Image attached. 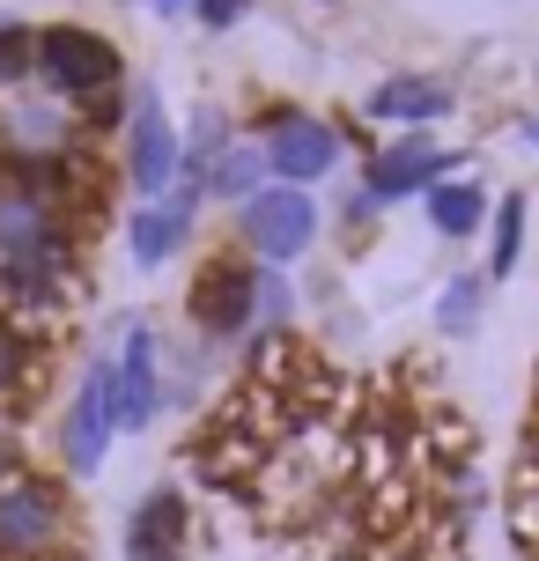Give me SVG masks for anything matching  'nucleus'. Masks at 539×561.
Wrapping results in <instances>:
<instances>
[{"label": "nucleus", "mask_w": 539, "mask_h": 561, "mask_svg": "<svg viewBox=\"0 0 539 561\" xmlns=\"http://www.w3.org/2000/svg\"><path fill=\"white\" fill-rule=\"evenodd\" d=\"M0 288L23 310H59L74 296V244L45 185H0Z\"/></svg>", "instance_id": "obj_1"}, {"label": "nucleus", "mask_w": 539, "mask_h": 561, "mask_svg": "<svg viewBox=\"0 0 539 561\" xmlns=\"http://www.w3.org/2000/svg\"><path fill=\"white\" fill-rule=\"evenodd\" d=\"M67 554V495L45 473L0 480V561H59Z\"/></svg>", "instance_id": "obj_2"}, {"label": "nucleus", "mask_w": 539, "mask_h": 561, "mask_svg": "<svg viewBox=\"0 0 539 561\" xmlns=\"http://www.w3.org/2000/svg\"><path fill=\"white\" fill-rule=\"evenodd\" d=\"M118 428H126V414H118V355H96L89 377H82V392H74V407H67V421H59L67 466H74V473H96Z\"/></svg>", "instance_id": "obj_3"}, {"label": "nucleus", "mask_w": 539, "mask_h": 561, "mask_svg": "<svg viewBox=\"0 0 539 561\" xmlns=\"http://www.w3.org/2000/svg\"><path fill=\"white\" fill-rule=\"evenodd\" d=\"M37 75H45L53 96H104L118 82V53H112V37H96V30L53 23L37 37Z\"/></svg>", "instance_id": "obj_4"}, {"label": "nucleus", "mask_w": 539, "mask_h": 561, "mask_svg": "<svg viewBox=\"0 0 539 561\" xmlns=\"http://www.w3.org/2000/svg\"><path fill=\"white\" fill-rule=\"evenodd\" d=\"M237 229H244V244H252L266 266H288V259L311 252V237H318V207H311V193H303V185H266L259 199H244Z\"/></svg>", "instance_id": "obj_5"}, {"label": "nucleus", "mask_w": 539, "mask_h": 561, "mask_svg": "<svg viewBox=\"0 0 539 561\" xmlns=\"http://www.w3.org/2000/svg\"><path fill=\"white\" fill-rule=\"evenodd\" d=\"M126 170H134V193L163 199L185 170V148H177V126L163 118V96H134V118H126Z\"/></svg>", "instance_id": "obj_6"}, {"label": "nucleus", "mask_w": 539, "mask_h": 561, "mask_svg": "<svg viewBox=\"0 0 539 561\" xmlns=\"http://www.w3.org/2000/svg\"><path fill=\"white\" fill-rule=\"evenodd\" d=\"M341 163V134L311 112H282L274 118V134H266V170L282 178V185H311L325 170Z\"/></svg>", "instance_id": "obj_7"}, {"label": "nucleus", "mask_w": 539, "mask_h": 561, "mask_svg": "<svg viewBox=\"0 0 539 561\" xmlns=\"http://www.w3.org/2000/svg\"><path fill=\"white\" fill-rule=\"evenodd\" d=\"M193 318H199V333H215V340H237V333H252L259 325V266H207L193 288Z\"/></svg>", "instance_id": "obj_8"}, {"label": "nucleus", "mask_w": 539, "mask_h": 561, "mask_svg": "<svg viewBox=\"0 0 539 561\" xmlns=\"http://www.w3.org/2000/svg\"><path fill=\"white\" fill-rule=\"evenodd\" d=\"M451 148H436L428 134H399L377 163H369V199L385 207V199H406V193H436L444 178H451Z\"/></svg>", "instance_id": "obj_9"}, {"label": "nucleus", "mask_w": 539, "mask_h": 561, "mask_svg": "<svg viewBox=\"0 0 539 561\" xmlns=\"http://www.w3.org/2000/svg\"><path fill=\"white\" fill-rule=\"evenodd\" d=\"M163 407V340L148 325H126V347H118V414L126 428H148Z\"/></svg>", "instance_id": "obj_10"}, {"label": "nucleus", "mask_w": 539, "mask_h": 561, "mask_svg": "<svg viewBox=\"0 0 539 561\" xmlns=\"http://www.w3.org/2000/svg\"><path fill=\"white\" fill-rule=\"evenodd\" d=\"M193 215H199V185H171L163 199H148L134 215V266H163L193 237Z\"/></svg>", "instance_id": "obj_11"}, {"label": "nucleus", "mask_w": 539, "mask_h": 561, "mask_svg": "<svg viewBox=\"0 0 539 561\" xmlns=\"http://www.w3.org/2000/svg\"><path fill=\"white\" fill-rule=\"evenodd\" d=\"M185 495L177 488H156L141 510H134V525H126V561H185Z\"/></svg>", "instance_id": "obj_12"}, {"label": "nucleus", "mask_w": 539, "mask_h": 561, "mask_svg": "<svg viewBox=\"0 0 539 561\" xmlns=\"http://www.w3.org/2000/svg\"><path fill=\"white\" fill-rule=\"evenodd\" d=\"M0 148L23 163H59L74 148V118L59 104H15V112H0Z\"/></svg>", "instance_id": "obj_13"}, {"label": "nucleus", "mask_w": 539, "mask_h": 561, "mask_svg": "<svg viewBox=\"0 0 539 561\" xmlns=\"http://www.w3.org/2000/svg\"><path fill=\"white\" fill-rule=\"evenodd\" d=\"M444 112H451V82H436V75H392L369 89V118H392V126H428Z\"/></svg>", "instance_id": "obj_14"}, {"label": "nucleus", "mask_w": 539, "mask_h": 561, "mask_svg": "<svg viewBox=\"0 0 539 561\" xmlns=\"http://www.w3.org/2000/svg\"><path fill=\"white\" fill-rule=\"evenodd\" d=\"M488 215V193L481 185H466V178H444L436 193H428V222L444 229V237H473Z\"/></svg>", "instance_id": "obj_15"}, {"label": "nucleus", "mask_w": 539, "mask_h": 561, "mask_svg": "<svg viewBox=\"0 0 539 561\" xmlns=\"http://www.w3.org/2000/svg\"><path fill=\"white\" fill-rule=\"evenodd\" d=\"M259 178H266V148H237L229 140L222 163L207 170V193L215 199H259Z\"/></svg>", "instance_id": "obj_16"}, {"label": "nucleus", "mask_w": 539, "mask_h": 561, "mask_svg": "<svg viewBox=\"0 0 539 561\" xmlns=\"http://www.w3.org/2000/svg\"><path fill=\"white\" fill-rule=\"evenodd\" d=\"M517 259H525V193H511L495 207V244H488V280L517 274Z\"/></svg>", "instance_id": "obj_17"}, {"label": "nucleus", "mask_w": 539, "mask_h": 561, "mask_svg": "<svg viewBox=\"0 0 539 561\" xmlns=\"http://www.w3.org/2000/svg\"><path fill=\"white\" fill-rule=\"evenodd\" d=\"M481 288H488L481 274H458L451 288H444V310H436V325H444V333H473V318H481Z\"/></svg>", "instance_id": "obj_18"}, {"label": "nucleus", "mask_w": 539, "mask_h": 561, "mask_svg": "<svg viewBox=\"0 0 539 561\" xmlns=\"http://www.w3.org/2000/svg\"><path fill=\"white\" fill-rule=\"evenodd\" d=\"M30 363H37V347H30V333L0 318V399H8V392H15V385L30 377Z\"/></svg>", "instance_id": "obj_19"}, {"label": "nucleus", "mask_w": 539, "mask_h": 561, "mask_svg": "<svg viewBox=\"0 0 539 561\" xmlns=\"http://www.w3.org/2000/svg\"><path fill=\"white\" fill-rule=\"evenodd\" d=\"M23 75H37V37L23 23H0V89L23 82Z\"/></svg>", "instance_id": "obj_20"}, {"label": "nucleus", "mask_w": 539, "mask_h": 561, "mask_svg": "<svg viewBox=\"0 0 539 561\" xmlns=\"http://www.w3.org/2000/svg\"><path fill=\"white\" fill-rule=\"evenodd\" d=\"M288 304H296V288H288L274 266H259V325H282Z\"/></svg>", "instance_id": "obj_21"}, {"label": "nucleus", "mask_w": 539, "mask_h": 561, "mask_svg": "<svg viewBox=\"0 0 539 561\" xmlns=\"http://www.w3.org/2000/svg\"><path fill=\"white\" fill-rule=\"evenodd\" d=\"M193 8H199V23H215V30H222V23H237V15H244L252 0H193Z\"/></svg>", "instance_id": "obj_22"}, {"label": "nucleus", "mask_w": 539, "mask_h": 561, "mask_svg": "<svg viewBox=\"0 0 539 561\" xmlns=\"http://www.w3.org/2000/svg\"><path fill=\"white\" fill-rule=\"evenodd\" d=\"M333 561H369V554H355V547H347V554H333Z\"/></svg>", "instance_id": "obj_23"}]
</instances>
